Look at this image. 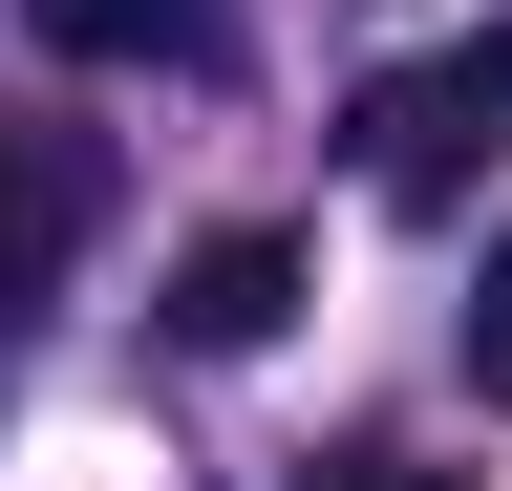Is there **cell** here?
Instances as JSON below:
<instances>
[{
	"instance_id": "cell-5",
	"label": "cell",
	"mask_w": 512,
	"mask_h": 491,
	"mask_svg": "<svg viewBox=\"0 0 512 491\" xmlns=\"http://www.w3.org/2000/svg\"><path fill=\"white\" fill-rule=\"evenodd\" d=\"M470 385L512 406V235H491V278H470Z\"/></svg>"
},
{
	"instance_id": "cell-2",
	"label": "cell",
	"mask_w": 512,
	"mask_h": 491,
	"mask_svg": "<svg viewBox=\"0 0 512 491\" xmlns=\"http://www.w3.org/2000/svg\"><path fill=\"white\" fill-rule=\"evenodd\" d=\"M278 321H299V235H192L171 257V342L192 363H256Z\"/></svg>"
},
{
	"instance_id": "cell-1",
	"label": "cell",
	"mask_w": 512,
	"mask_h": 491,
	"mask_svg": "<svg viewBox=\"0 0 512 491\" xmlns=\"http://www.w3.org/2000/svg\"><path fill=\"white\" fill-rule=\"evenodd\" d=\"M107 235V129H0V321Z\"/></svg>"
},
{
	"instance_id": "cell-4",
	"label": "cell",
	"mask_w": 512,
	"mask_h": 491,
	"mask_svg": "<svg viewBox=\"0 0 512 491\" xmlns=\"http://www.w3.org/2000/svg\"><path fill=\"white\" fill-rule=\"evenodd\" d=\"M64 65H150V43H214V0H22Z\"/></svg>"
},
{
	"instance_id": "cell-6",
	"label": "cell",
	"mask_w": 512,
	"mask_h": 491,
	"mask_svg": "<svg viewBox=\"0 0 512 491\" xmlns=\"http://www.w3.org/2000/svg\"><path fill=\"white\" fill-rule=\"evenodd\" d=\"M448 86H470V129H512V22H491V43H470Z\"/></svg>"
},
{
	"instance_id": "cell-7",
	"label": "cell",
	"mask_w": 512,
	"mask_h": 491,
	"mask_svg": "<svg viewBox=\"0 0 512 491\" xmlns=\"http://www.w3.org/2000/svg\"><path fill=\"white\" fill-rule=\"evenodd\" d=\"M320 491H491V470H406V449H363V470H320Z\"/></svg>"
},
{
	"instance_id": "cell-3",
	"label": "cell",
	"mask_w": 512,
	"mask_h": 491,
	"mask_svg": "<svg viewBox=\"0 0 512 491\" xmlns=\"http://www.w3.org/2000/svg\"><path fill=\"white\" fill-rule=\"evenodd\" d=\"M363 193L384 214H448V193H470V86H363Z\"/></svg>"
}]
</instances>
